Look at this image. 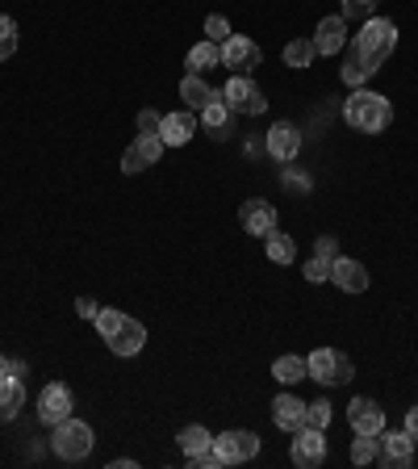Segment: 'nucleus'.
Segmentation results:
<instances>
[{
	"label": "nucleus",
	"mask_w": 418,
	"mask_h": 469,
	"mask_svg": "<svg viewBox=\"0 0 418 469\" xmlns=\"http://www.w3.org/2000/svg\"><path fill=\"white\" fill-rule=\"evenodd\" d=\"M0 377H9V356H0Z\"/></svg>",
	"instance_id": "nucleus-40"
},
{
	"label": "nucleus",
	"mask_w": 418,
	"mask_h": 469,
	"mask_svg": "<svg viewBox=\"0 0 418 469\" xmlns=\"http://www.w3.org/2000/svg\"><path fill=\"white\" fill-rule=\"evenodd\" d=\"M406 432L414 436V445H418V407H410V410H406Z\"/></svg>",
	"instance_id": "nucleus-39"
},
{
	"label": "nucleus",
	"mask_w": 418,
	"mask_h": 469,
	"mask_svg": "<svg viewBox=\"0 0 418 469\" xmlns=\"http://www.w3.org/2000/svg\"><path fill=\"white\" fill-rule=\"evenodd\" d=\"M105 344H109V352H113V356H138V352H143V344H147V327L138 323V319H126V323H121L118 331L105 339Z\"/></svg>",
	"instance_id": "nucleus-18"
},
{
	"label": "nucleus",
	"mask_w": 418,
	"mask_h": 469,
	"mask_svg": "<svg viewBox=\"0 0 418 469\" xmlns=\"http://www.w3.org/2000/svg\"><path fill=\"white\" fill-rule=\"evenodd\" d=\"M239 222H243V230L247 235H272L276 230V210H272V202H263V197H251V202H243V210H239Z\"/></svg>",
	"instance_id": "nucleus-13"
},
{
	"label": "nucleus",
	"mask_w": 418,
	"mask_h": 469,
	"mask_svg": "<svg viewBox=\"0 0 418 469\" xmlns=\"http://www.w3.org/2000/svg\"><path fill=\"white\" fill-rule=\"evenodd\" d=\"M67 415H72V390L63 382L42 385V394H38V419L47 423V428H55V423H63Z\"/></svg>",
	"instance_id": "nucleus-10"
},
{
	"label": "nucleus",
	"mask_w": 418,
	"mask_h": 469,
	"mask_svg": "<svg viewBox=\"0 0 418 469\" xmlns=\"http://www.w3.org/2000/svg\"><path fill=\"white\" fill-rule=\"evenodd\" d=\"M377 0H343V17H369Z\"/></svg>",
	"instance_id": "nucleus-36"
},
{
	"label": "nucleus",
	"mask_w": 418,
	"mask_h": 469,
	"mask_svg": "<svg viewBox=\"0 0 418 469\" xmlns=\"http://www.w3.org/2000/svg\"><path fill=\"white\" fill-rule=\"evenodd\" d=\"M272 374H276V382H285V385H293V382H301V377H310V361L306 356H276V365H272Z\"/></svg>",
	"instance_id": "nucleus-22"
},
{
	"label": "nucleus",
	"mask_w": 418,
	"mask_h": 469,
	"mask_svg": "<svg viewBox=\"0 0 418 469\" xmlns=\"http://www.w3.org/2000/svg\"><path fill=\"white\" fill-rule=\"evenodd\" d=\"M298 151H301V131L293 122H276L272 131H268V156L289 164V159H298Z\"/></svg>",
	"instance_id": "nucleus-15"
},
{
	"label": "nucleus",
	"mask_w": 418,
	"mask_h": 469,
	"mask_svg": "<svg viewBox=\"0 0 418 469\" xmlns=\"http://www.w3.org/2000/svg\"><path fill=\"white\" fill-rule=\"evenodd\" d=\"M218 63H222V47H218V42H209V38H205V42H197V47L189 50V72H197V76H201L205 68H218Z\"/></svg>",
	"instance_id": "nucleus-24"
},
{
	"label": "nucleus",
	"mask_w": 418,
	"mask_h": 469,
	"mask_svg": "<svg viewBox=\"0 0 418 469\" xmlns=\"http://www.w3.org/2000/svg\"><path fill=\"white\" fill-rule=\"evenodd\" d=\"M306 361H310V377L314 382H323V385H347L351 377H356L351 361L334 348H318V352H310Z\"/></svg>",
	"instance_id": "nucleus-5"
},
{
	"label": "nucleus",
	"mask_w": 418,
	"mask_h": 469,
	"mask_svg": "<svg viewBox=\"0 0 418 469\" xmlns=\"http://www.w3.org/2000/svg\"><path fill=\"white\" fill-rule=\"evenodd\" d=\"M209 93H214V88L205 85V80H201L197 72H189L184 80H180V101H184L189 109H197V113H201V109L209 105Z\"/></svg>",
	"instance_id": "nucleus-21"
},
{
	"label": "nucleus",
	"mask_w": 418,
	"mask_h": 469,
	"mask_svg": "<svg viewBox=\"0 0 418 469\" xmlns=\"http://www.w3.org/2000/svg\"><path fill=\"white\" fill-rule=\"evenodd\" d=\"M176 440H180V448H184V457H192V453H205V448H214V436H209V428H201V423H189V428H184Z\"/></svg>",
	"instance_id": "nucleus-25"
},
{
	"label": "nucleus",
	"mask_w": 418,
	"mask_h": 469,
	"mask_svg": "<svg viewBox=\"0 0 418 469\" xmlns=\"http://www.w3.org/2000/svg\"><path fill=\"white\" fill-rule=\"evenodd\" d=\"M214 453L222 457V465H239L260 453V436L255 432H222L214 436Z\"/></svg>",
	"instance_id": "nucleus-9"
},
{
	"label": "nucleus",
	"mask_w": 418,
	"mask_h": 469,
	"mask_svg": "<svg viewBox=\"0 0 418 469\" xmlns=\"http://www.w3.org/2000/svg\"><path fill=\"white\" fill-rule=\"evenodd\" d=\"M272 423L280 432H301V428H306V402L293 394H276L272 398Z\"/></svg>",
	"instance_id": "nucleus-19"
},
{
	"label": "nucleus",
	"mask_w": 418,
	"mask_h": 469,
	"mask_svg": "<svg viewBox=\"0 0 418 469\" xmlns=\"http://www.w3.org/2000/svg\"><path fill=\"white\" fill-rule=\"evenodd\" d=\"M25 407V385L22 377H0V423H13Z\"/></svg>",
	"instance_id": "nucleus-20"
},
{
	"label": "nucleus",
	"mask_w": 418,
	"mask_h": 469,
	"mask_svg": "<svg viewBox=\"0 0 418 469\" xmlns=\"http://www.w3.org/2000/svg\"><path fill=\"white\" fill-rule=\"evenodd\" d=\"M205 38H209V42H218V47L230 38V22L222 17V13H209V17H205Z\"/></svg>",
	"instance_id": "nucleus-30"
},
{
	"label": "nucleus",
	"mask_w": 418,
	"mask_h": 469,
	"mask_svg": "<svg viewBox=\"0 0 418 469\" xmlns=\"http://www.w3.org/2000/svg\"><path fill=\"white\" fill-rule=\"evenodd\" d=\"M334 419V407L326 402V398H314V402H306V428H318V432H326Z\"/></svg>",
	"instance_id": "nucleus-27"
},
{
	"label": "nucleus",
	"mask_w": 418,
	"mask_h": 469,
	"mask_svg": "<svg viewBox=\"0 0 418 469\" xmlns=\"http://www.w3.org/2000/svg\"><path fill=\"white\" fill-rule=\"evenodd\" d=\"M260 59H263V50H260V42H251V38L230 34L227 42H222V63H227L235 76H251V68H260Z\"/></svg>",
	"instance_id": "nucleus-8"
},
{
	"label": "nucleus",
	"mask_w": 418,
	"mask_h": 469,
	"mask_svg": "<svg viewBox=\"0 0 418 469\" xmlns=\"http://www.w3.org/2000/svg\"><path fill=\"white\" fill-rule=\"evenodd\" d=\"M93 440H96L93 428H88L84 419H72V415H67L63 423H55L50 448H55V453H59L63 461H84L88 453H93Z\"/></svg>",
	"instance_id": "nucleus-3"
},
{
	"label": "nucleus",
	"mask_w": 418,
	"mask_h": 469,
	"mask_svg": "<svg viewBox=\"0 0 418 469\" xmlns=\"http://www.w3.org/2000/svg\"><path fill=\"white\" fill-rule=\"evenodd\" d=\"M331 281L343 289V293H364V289H369V268L360 265V260H351V256H334Z\"/></svg>",
	"instance_id": "nucleus-16"
},
{
	"label": "nucleus",
	"mask_w": 418,
	"mask_h": 469,
	"mask_svg": "<svg viewBox=\"0 0 418 469\" xmlns=\"http://www.w3.org/2000/svg\"><path fill=\"white\" fill-rule=\"evenodd\" d=\"M76 314H80V319H93V323H96L101 306H96V298H80V302H76Z\"/></svg>",
	"instance_id": "nucleus-37"
},
{
	"label": "nucleus",
	"mask_w": 418,
	"mask_h": 469,
	"mask_svg": "<svg viewBox=\"0 0 418 469\" xmlns=\"http://www.w3.org/2000/svg\"><path fill=\"white\" fill-rule=\"evenodd\" d=\"M343 122L360 134H381L385 126L394 122V105H389V96L369 93V88H356L343 105Z\"/></svg>",
	"instance_id": "nucleus-2"
},
{
	"label": "nucleus",
	"mask_w": 418,
	"mask_h": 469,
	"mask_svg": "<svg viewBox=\"0 0 418 469\" xmlns=\"http://www.w3.org/2000/svg\"><path fill=\"white\" fill-rule=\"evenodd\" d=\"M222 96H227V105L235 109V113H247V118H260L263 109H268V96H263V88L255 85L251 76H230Z\"/></svg>",
	"instance_id": "nucleus-4"
},
{
	"label": "nucleus",
	"mask_w": 418,
	"mask_h": 469,
	"mask_svg": "<svg viewBox=\"0 0 418 469\" xmlns=\"http://www.w3.org/2000/svg\"><path fill=\"white\" fill-rule=\"evenodd\" d=\"M347 423H351V432L360 436H381L385 432V410L372 402V398H356L351 407H347Z\"/></svg>",
	"instance_id": "nucleus-12"
},
{
	"label": "nucleus",
	"mask_w": 418,
	"mask_h": 469,
	"mask_svg": "<svg viewBox=\"0 0 418 469\" xmlns=\"http://www.w3.org/2000/svg\"><path fill=\"white\" fill-rule=\"evenodd\" d=\"M235 118H239V113H235V109L227 105L222 88H214V93H209V105L201 109V126H205L209 134H214V139H227L230 126H235Z\"/></svg>",
	"instance_id": "nucleus-14"
},
{
	"label": "nucleus",
	"mask_w": 418,
	"mask_h": 469,
	"mask_svg": "<svg viewBox=\"0 0 418 469\" xmlns=\"http://www.w3.org/2000/svg\"><path fill=\"white\" fill-rule=\"evenodd\" d=\"M197 109H176V113H164V122H159V139H164V147H184L197 134Z\"/></svg>",
	"instance_id": "nucleus-11"
},
{
	"label": "nucleus",
	"mask_w": 418,
	"mask_h": 469,
	"mask_svg": "<svg viewBox=\"0 0 418 469\" xmlns=\"http://www.w3.org/2000/svg\"><path fill=\"white\" fill-rule=\"evenodd\" d=\"M159 122H164V113L143 109V113H138V134H159Z\"/></svg>",
	"instance_id": "nucleus-35"
},
{
	"label": "nucleus",
	"mask_w": 418,
	"mask_h": 469,
	"mask_svg": "<svg viewBox=\"0 0 418 469\" xmlns=\"http://www.w3.org/2000/svg\"><path fill=\"white\" fill-rule=\"evenodd\" d=\"M13 50H17V22L13 17H0V63L13 59Z\"/></svg>",
	"instance_id": "nucleus-29"
},
{
	"label": "nucleus",
	"mask_w": 418,
	"mask_h": 469,
	"mask_svg": "<svg viewBox=\"0 0 418 469\" xmlns=\"http://www.w3.org/2000/svg\"><path fill=\"white\" fill-rule=\"evenodd\" d=\"M143 168H151V164H147V156H143V147L130 143V147H126V156H121V172H126V176H138Z\"/></svg>",
	"instance_id": "nucleus-31"
},
{
	"label": "nucleus",
	"mask_w": 418,
	"mask_h": 469,
	"mask_svg": "<svg viewBox=\"0 0 418 469\" xmlns=\"http://www.w3.org/2000/svg\"><path fill=\"white\" fill-rule=\"evenodd\" d=\"M318 59V50H314V38H293L285 47V68H310Z\"/></svg>",
	"instance_id": "nucleus-26"
},
{
	"label": "nucleus",
	"mask_w": 418,
	"mask_h": 469,
	"mask_svg": "<svg viewBox=\"0 0 418 469\" xmlns=\"http://www.w3.org/2000/svg\"><path fill=\"white\" fill-rule=\"evenodd\" d=\"M289 457H293L298 469H318L326 461V436L318 432V428H301V432H293Z\"/></svg>",
	"instance_id": "nucleus-7"
},
{
	"label": "nucleus",
	"mask_w": 418,
	"mask_h": 469,
	"mask_svg": "<svg viewBox=\"0 0 418 469\" xmlns=\"http://www.w3.org/2000/svg\"><path fill=\"white\" fill-rule=\"evenodd\" d=\"M301 273H306V281H310V285H318V281H331V260H323V256H310Z\"/></svg>",
	"instance_id": "nucleus-32"
},
{
	"label": "nucleus",
	"mask_w": 418,
	"mask_h": 469,
	"mask_svg": "<svg viewBox=\"0 0 418 469\" xmlns=\"http://www.w3.org/2000/svg\"><path fill=\"white\" fill-rule=\"evenodd\" d=\"M377 461H381L385 469H410L414 465V436L402 428V432H389L385 428L381 436H377Z\"/></svg>",
	"instance_id": "nucleus-6"
},
{
	"label": "nucleus",
	"mask_w": 418,
	"mask_h": 469,
	"mask_svg": "<svg viewBox=\"0 0 418 469\" xmlns=\"http://www.w3.org/2000/svg\"><path fill=\"white\" fill-rule=\"evenodd\" d=\"M314 256H323V260H331V265H334V256H339V248H334V239H331V235H323V239H318Z\"/></svg>",
	"instance_id": "nucleus-38"
},
{
	"label": "nucleus",
	"mask_w": 418,
	"mask_h": 469,
	"mask_svg": "<svg viewBox=\"0 0 418 469\" xmlns=\"http://www.w3.org/2000/svg\"><path fill=\"white\" fill-rule=\"evenodd\" d=\"M394 47H397V25L385 22V17H369L364 30L351 38V47L343 50V68H339L343 85L364 88V80L394 55Z\"/></svg>",
	"instance_id": "nucleus-1"
},
{
	"label": "nucleus",
	"mask_w": 418,
	"mask_h": 469,
	"mask_svg": "<svg viewBox=\"0 0 418 469\" xmlns=\"http://www.w3.org/2000/svg\"><path fill=\"white\" fill-rule=\"evenodd\" d=\"M263 248H268V260H272V265H293V260H298V243L289 239V235H280V230L263 235Z\"/></svg>",
	"instance_id": "nucleus-23"
},
{
	"label": "nucleus",
	"mask_w": 418,
	"mask_h": 469,
	"mask_svg": "<svg viewBox=\"0 0 418 469\" xmlns=\"http://www.w3.org/2000/svg\"><path fill=\"white\" fill-rule=\"evenodd\" d=\"M343 42H347V17L343 13L323 17V22H318V34H314V50H318V55H339Z\"/></svg>",
	"instance_id": "nucleus-17"
},
{
	"label": "nucleus",
	"mask_w": 418,
	"mask_h": 469,
	"mask_svg": "<svg viewBox=\"0 0 418 469\" xmlns=\"http://www.w3.org/2000/svg\"><path fill=\"white\" fill-rule=\"evenodd\" d=\"M377 461V436H360L356 432V445H351V465H369Z\"/></svg>",
	"instance_id": "nucleus-28"
},
{
	"label": "nucleus",
	"mask_w": 418,
	"mask_h": 469,
	"mask_svg": "<svg viewBox=\"0 0 418 469\" xmlns=\"http://www.w3.org/2000/svg\"><path fill=\"white\" fill-rule=\"evenodd\" d=\"M189 469H222V457H218L214 448H205V453H192L189 457Z\"/></svg>",
	"instance_id": "nucleus-34"
},
{
	"label": "nucleus",
	"mask_w": 418,
	"mask_h": 469,
	"mask_svg": "<svg viewBox=\"0 0 418 469\" xmlns=\"http://www.w3.org/2000/svg\"><path fill=\"white\" fill-rule=\"evenodd\" d=\"M121 323H126V314H121V311H105V306H101V314H96V331H101V336L109 339Z\"/></svg>",
	"instance_id": "nucleus-33"
}]
</instances>
